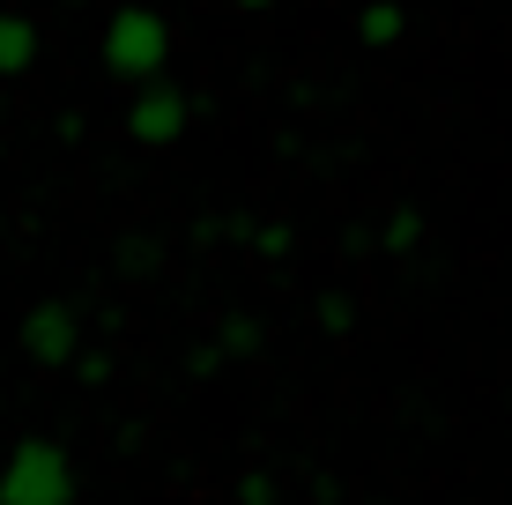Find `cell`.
<instances>
[{"mask_svg":"<svg viewBox=\"0 0 512 505\" xmlns=\"http://www.w3.org/2000/svg\"><path fill=\"white\" fill-rule=\"evenodd\" d=\"M245 238H253V246L268 253V260H275V253H290V231H282V223H253Z\"/></svg>","mask_w":512,"mask_h":505,"instance_id":"cell-11","label":"cell"},{"mask_svg":"<svg viewBox=\"0 0 512 505\" xmlns=\"http://www.w3.org/2000/svg\"><path fill=\"white\" fill-rule=\"evenodd\" d=\"M186 127H193V97L171 75L141 82L127 97V142L134 149H171V142H186Z\"/></svg>","mask_w":512,"mask_h":505,"instance_id":"cell-3","label":"cell"},{"mask_svg":"<svg viewBox=\"0 0 512 505\" xmlns=\"http://www.w3.org/2000/svg\"><path fill=\"white\" fill-rule=\"evenodd\" d=\"M223 357H253L260 350V327L253 320H223V342H216Z\"/></svg>","mask_w":512,"mask_h":505,"instance_id":"cell-9","label":"cell"},{"mask_svg":"<svg viewBox=\"0 0 512 505\" xmlns=\"http://www.w3.org/2000/svg\"><path fill=\"white\" fill-rule=\"evenodd\" d=\"M379 246H386V253H416V246H423V216H416V208H394V216H386V231H379Z\"/></svg>","mask_w":512,"mask_h":505,"instance_id":"cell-7","label":"cell"},{"mask_svg":"<svg viewBox=\"0 0 512 505\" xmlns=\"http://www.w3.org/2000/svg\"><path fill=\"white\" fill-rule=\"evenodd\" d=\"M60 8H90V0H60Z\"/></svg>","mask_w":512,"mask_h":505,"instance_id":"cell-15","label":"cell"},{"mask_svg":"<svg viewBox=\"0 0 512 505\" xmlns=\"http://www.w3.org/2000/svg\"><path fill=\"white\" fill-rule=\"evenodd\" d=\"M67 372H75L82 387H104V379H112V357H104V350H82L75 364H67Z\"/></svg>","mask_w":512,"mask_h":505,"instance_id":"cell-10","label":"cell"},{"mask_svg":"<svg viewBox=\"0 0 512 505\" xmlns=\"http://www.w3.org/2000/svg\"><path fill=\"white\" fill-rule=\"evenodd\" d=\"M401 38H409V8L401 0H364L357 8V45L364 52H394Z\"/></svg>","mask_w":512,"mask_h":505,"instance_id":"cell-6","label":"cell"},{"mask_svg":"<svg viewBox=\"0 0 512 505\" xmlns=\"http://www.w3.org/2000/svg\"><path fill=\"white\" fill-rule=\"evenodd\" d=\"M119 268L149 275V268H156V246H149V238H134V246H119Z\"/></svg>","mask_w":512,"mask_h":505,"instance_id":"cell-13","label":"cell"},{"mask_svg":"<svg viewBox=\"0 0 512 505\" xmlns=\"http://www.w3.org/2000/svg\"><path fill=\"white\" fill-rule=\"evenodd\" d=\"M0 505H75V461L52 439H23L0 461Z\"/></svg>","mask_w":512,"mask_h":505,"instance_id":"cell-2","label":"cell"},{"mask_svg":"<svg viewBox=\"0 0 512 505\" xmlns=\"http://www.w3.org/2000/svg\"><path fill=\"white\" fill-rule=\"evenodd\" d=\"M238 505H275V476H260V468H253V476L238 483Z\"/></svg>","mask_w":512,"mask_h":505,"instance_id":"cell-12","label":"cell"},{"mask_svg":"<svg viewBox=\"0 0 512 505\" xmlns=\"http://www.w3.org/2000/svg\"><path fill=\"white\" fill-rule=\"evenodd\" d=\"M320 327H327V335H349V327H357V305H349V290H327V298H320Z\"/></svg>","mask_w":512,"mask_h":505,"instance_id":"cell-8","label":"cell"},{"mask_svg":"<svg viewBox=\"0 0 512 505\" xmlns=\"http://www.w3.org/2000/svg\"><path fill=\"white\" fill-rule=\"evenodd\" d=\"M38 60H45V30H38V15H23V8H0V82L30 75Z\"/></svg>","mask_w":512,"mask_h":505,"instance_id":"cell-5","label":"cell"},{"mask_svg":"<svg viewBox=\"0 0 512 505\" xmlns=\"http://www.w3.org/2000/svg\"><path fill=\"white\" fill-rule=\"evenodd\" d=\"M231 8H238V15H268L275 0H231Z\"/></svg>","mask_w":512,"mask_h":505,"instance_id":"cell-14","label":"cell"},{"mask_svg":"<svg viewBox=\"0 0 512 505\" xmlns=\"http://www.w3.org/2000/svg\"><path fill=\"white\" fill-rule=\"evenodd\" d=\"M97 67L112 82H127V90H141V82L164 75V67H171L164 8H149V0H119V8L104 15V30H97Z\"/></svg>","mask_w":512,"mask_h":505,"instance_id":"cell-1","label":"cell"},{"mask_svg":"<svg viewBox=\"0 0 512 505\" xmlns=\"http://www.w3.org/2000/svg\"><path fill=\"white\" fill-rule=\"evenodd\" d=\"M23 357H30V364H52V372H67V364L82 357V320H75L60 298L30 305V312H23Z\"/></svg>","mask_w":512,"mask_h":505,"instance_id":"cell-4","label":"cell"}]
</instances>
